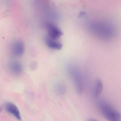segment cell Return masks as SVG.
I'll return each mask as SVG.
<instances>
[{"instance_id":"cell-1","label":"cell","mask_w":121,"mask_h":121,"mask_svg":"<svg viewBox=\"0 0 121 121\" xmlns=\"http://www.w3.org/2000/svg\"><path fill=\"white\" fill-rule=\"evenodd\" d=\"M90 29L93 35L102 40H110L114 35L113 27L111 24L106 22H92L90 25Z\"/></svg>"},{"instance_id":"cell-4","label":"cell","mask_w":121,"mask_h":121,"mask_svg":"<svg viewBox=\"0 0 121 121\" xmlns=\"http://www.w3.org/2000/svg\"><path fill=\"white\" fill-rule=\"evenodd\" d=\"M47 30L48 34L47 35L51 38L58 40L63 35L61 30L54 23H48L46 24Z\"/></svg>"},{"instance_id":"cell-10","label":"cell","mask_w":121,"mask_h":121,"mask_svg":"<svg viewBox=\"0 0 121 121\" xmlns=\"http://www.w3.org/2000/svg\"><path fill=\"white\" fill-rule=\"evenodd\" d=\"M55 89L57 93L60 95H64L67 91L65 86L62 84H58L56 86Z\"/></svg>"},{"instance_id":"cell-9","label":"cell","mask_w":121,"mask_h":121,"mask_svg":"<svg viewBox=\"0 0 121 121\" xmlns=\"http://www.w3.org/2000/svg\"><path fill=\"white\" fill-rule=\"evenodd\" d=\"M103 90V85L101 80H97L95 85L94 95L96 98L99 97L101 94Z\"/></svg>"},{"instance_id":"cell-2","label":"cell","mask_w":121,"mask_h":121,"mask_svg":"<svg viewBox=\"0 0 121 121\" xmlns=\"http://www.w3.org/2000/svg\"><path fill=\"white\" fill-rule=\"evenodd\" d=\"M99 108L103 116L108 121H121V114L111 104L102 101L99 104Z\"/></svg>"},{"instance_id":"cell-7","label":"cell","mask_w":121,"mask_h":121,"mask_svg":"<svg viewBox=\"0 0 121 121\" xmlns=\"http://www.w3.org/2000/svg\"><path fill=\"white\" fill-rule=\"evenodd\" d=\"M45 42L50 48L55 50H60L62 47V44L58 40L50 37L47 35L45 37Z\"/></svg>"},{"instance_id":"cell-8","label":"cell","mask_w":121,"mask_h":121,"mask_svg":"<svg viewBox=\"0 0 121 121\" xmlns=\"http://www.w3.org/2000/svg\"><path fill=\"white\" fill-rule=\"evenodd\" d=\"M9 67L10 72L15 75H19L22 72V65L18 61L11 62L9 64Z\"/></svg>"},{"instance_id":"cell-5","label":"cell","mask_w":121,"mask_h":121,"mask_svg":"<svg viewBox=\"0 0 121 121\" xmlns=\"http://www.w3.org/2000/svg\"><path fill=\"white\" fill-rule=\"evenodd\" d=\"M25 49L24 43L20 40L15 41L11 45V53L15 57H20L22 56L24 53Z\"/></svg>"},{"instance_id":"cell-6","label":"cell","mask_w":121,"mask_h":121,"mask_svg":"<svg viewBox=\"0 0 121 121\" xmlns=\"http://www.w3.org/2000/svg\"><path fill=\"white\" fill-rule=\"evenodd\" d=\"M4 108L8 113L12 114L17 120H21V117L20 111L15 104L10 102H8L5 104Z\"/></svg>"},{"instance_id":"cell-3","label":"cell","mask_w":121,"mask_h":121,"mask_svg":"<svg viewBox=\"0 0 121 121\" xmlns=\"http://www.w3.org/2000/svg\"><path fill=\"white\" fill-rule=\"evenodd\" d=\"M68 72L74 83L76 92L79 95H81L83 92L84 84L79 71L74 67H71L69 68Z\"/></svg>"},{"instance_id":"cell-11","label":"cell","mask_w":121,"mask_h":121,"mask_svg":"<svg viewBox=\"0 0 121 121\" xmlns=\"http://www.w3.org/2000/svg\"><path fill=\"white\" fill-rule=\"evenodd\" d=\"M87 121H99L97 120H96V119H95L94 118H88V119L87 120Z\"/></svg>"}]
</instances>
